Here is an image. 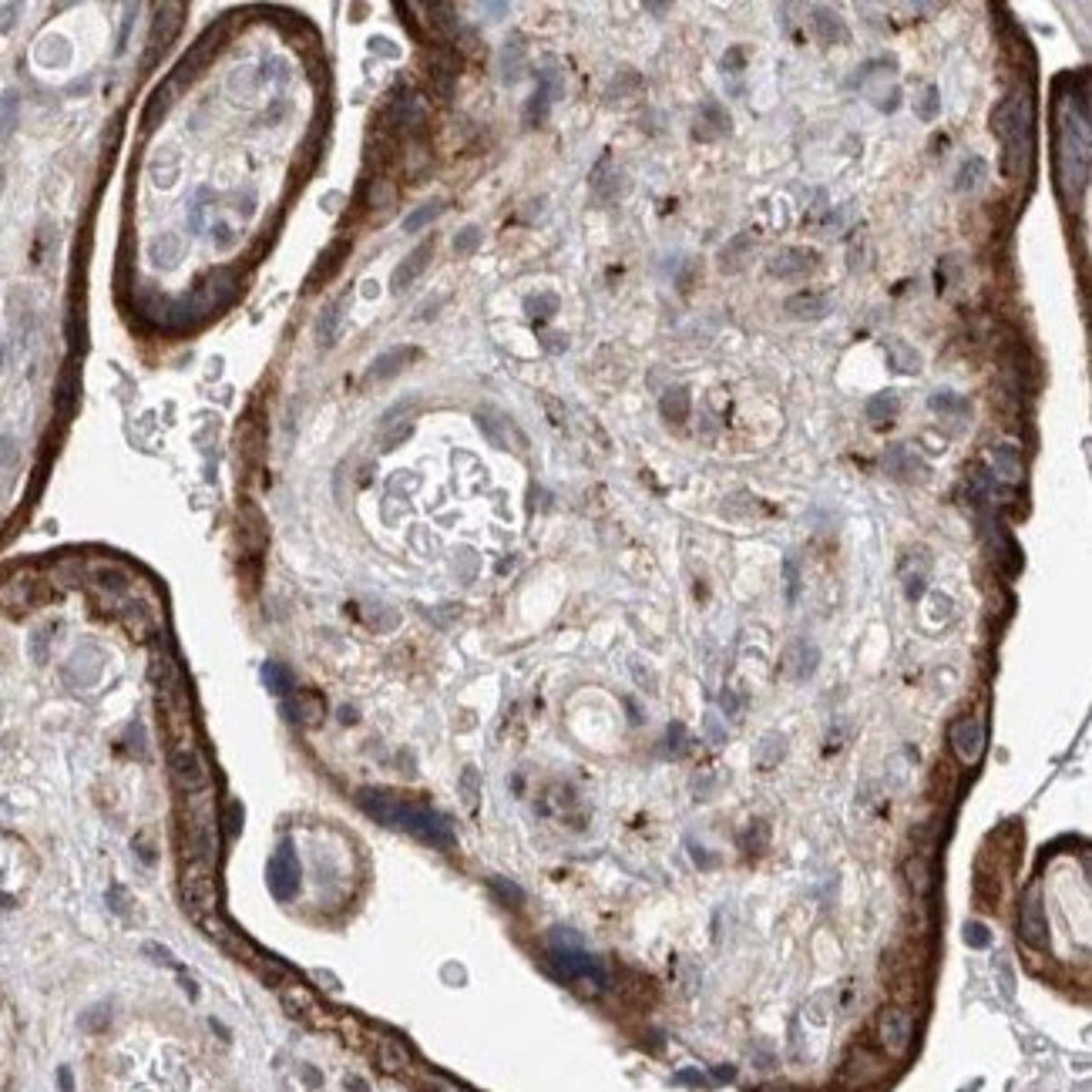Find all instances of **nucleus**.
Here are the masks:
<instances>
[{
	"mask_svg": "<svg viewBox=\"0 0 1092 1092\" xmlns=\"http://www.w3.org/2000/svg\"><path fill=\"white\" fill-rule=\"evenodd\" d=\"M108 904L115 908V915H128V894L121 888H112L108 891Z\"/></svg>",
	"mask_w": 1092,
	"mask_h": 1092,
	"instance_id": "obj_46",
	"label": "nucleus"
},
{
	"mask_svg": "<svg viewBox=\"0 0 1092 1092\" xmlns=\"http://www.w3.org/2000/svg\"><path fill=\"white\" fill-rule=\"evenodd\" d=\"M551 102H555V98H551L545 88H538L532 94V102L524 104V121H528V125H542V121L548 118V108H551Z\"/></svg>",
	"mask_w": 1092,
	"mask_h": 1092,
	"instance_id": "obj_36",
	"label": "nucleus"
},
{
	"mask_svg": "<svg viewBox=\"0 0 1092 1092\" xmlns=\"http://www.w3.org/2000/svg\"><path fill=\"white\" fill-rule=\"evenodd\" d=\"M813 34L824 40V44H847V27H844V17L830 7H813Z\"/></svg>",
	"mask_w": 1092,
	"mask_h": 1092,
	"instance_id": "obj_21",
	"label": "nucleus"
},
{
	"mask_svg": "<svg viewBox=\"0 0 1092 1092\" xmlns=\"http://www.w3.org/2000/svg\"><path fill=\"white\" fill-rule=\"evenodd\" d=\"M0 192H4V172H0Z\"/></svg>",
	"mask_w": 1092,
	"mask_h": 1092,
	"instance_id": "obj_53",
	"label": "nucleus"
},
{
	"mask_svg": "<svg viewBox=\"0 0 1092 1092\" xmlns=\"http://www.w3.org/2000/svg\"><path fill=\"white\" fill-rule=\"evenodd\" d=\"M991 470H995V478H1002L1005 484L1022 481V478H1025V464H1022L1018 447H1012V444L991 447Z\"/></svg>",
	"mask_w": 1092,
	"mask_h": 1092,
	"instance_id": "obj_19",
	"label": "nucleus"
},
{
	"mask_svg": "<svg viewBox=\"0 0 1092 1092\" xmlns=\"http://www.w3.org/2000/svg\"><path fill=\"white\" fill-rule=\"evenodd\" d=\"M263 679H266L269 683V689H273V693H290V673H286V669H282V666H276V662H269L266 669H263Z\"/></svg>",
	"mask_w": 1092,
	"mask_h": 1092,
	"instance_id": "obj_39",
	"label": "nucleus"
},
{
	"mask_svg": "<svg viewBox=\"0 0 1092 1092\" xmlns=\"http://www.w3.org/2000/svg\"><path fill=\"white\" fill-rule=\"evenodd\" d=\"M431 259H434V236H431V239L420 242L417 249H410L404 263H400V266L394 269V276H390V286H394V292H404L407 286H410V282H414V280L420 276V273H424V269L431 266Z\"/></svg>",
	"mask_w": 1092,
	"mask_h": 1092,
	"instance_id": "obj_11",
	"label": "nucleus"
},
{
	"mask_svg": "<svg viewBox=\"0 0 1092 1092\" xmlns=\"http://www.w3.org/2000/svg\"><path fill=\"white\" fill-rule=\"evenodd\" d=\"M927 407L935 410V414H968V400L965 397L952 394V390H938V394H931Z\"/></svg>",
	"mask_w": 1092,
	"mask_h": 1092,
	"instance_id": "obj_35",
	"label": "nucleus"
},
{
	"mask_svg": "<svg viewBox=\"0 0 1092 1092\" xmlns=\"http://www.w3.org/2000/svg\"><path fill=\"white\" fill-rule=\"evenodd\" d=\"M145 954H148V958H155V962H162V965H168V968H178V962L166 952V948H162V944H145Z\"/></svg>",
	"mask_w": 1092,
	"mask_h": 1092,
	"instance_id": "obj_45",
	"label": "nucleus"
},
{
	"mask_svg": "<svg viewBox=\"0 0 1092 1092\" xmlns=\"http://www.w3.org/2000/svg\"><path fill=\"white\" fill-rule=\"evenodd\" d=\"M521 71H524V44H521V38L515 34V38H508L505 40V48H501V77H505V85H515L521 77Z\"/></svg>",
	"mask_w": 1092,
	"mask_h": 1092,
	"instance_id": "obj_30",
	"label": "nucleus"
},
{
	"mask_svg": "<svg viewBox=\"0 0 1092 1092\" xmlns=\"http://www.w3.org/2000/svg\"><path fill=\"white\" fill-rule=\"evenodd\" d=\"M216 246L219 249H229V226H216Z\"/></svg>",
	"mask_w": 1092,
	"mask_h": 1092,
	"instance_id": "obj_51",
	"label": "nucleus"
},
{
	"mask_svg": "<svg viewBox=\"0 0 1092 1092\" xmlns=\"http://www.w3.org/2000/svg\"><path fill=\"white\" fill-rule=\"evenodd\" d=\"M394 195L397 192L387 178H373V192H370V205H373V209H377V205H380V209L394 205Z\"/></svg>",
	"mask_w": 1092,
	"mask_h": 1092,
	"instance_id": "obj_40",
	"label": "nucleus"
},
{
	"mask_svg": "<svg viewBox=\"0 0 1092 1092\" xmlns=\"http://www.w3.org/2000/svg\"><path fill=\"white\" fill-rule=\"evenodd\" d=\"M172 91H175V85H172V81H166V85L152 94V102H148V108H145V128H158V121H162V118H166V112L172 108Z\"/></svg>",
	"mask_w": 1092,
	"mask_h": 1092,
	"instance_id": "obj_32",
	"label": "nucleus"
},
{
	"mask_svg": "<svg viewBox=\"0 0 1092 1092\" xmlns=\"http://www.w3.org/2000/svg\"><path fill=\"white\" fill-rule=\"evenodd\" d=\"M989 178V162L981 155H971L968 162H962L958 175H954V189L958 192H978Z\"/></svg>",
	"mask_w": 1092,
	"mask_h": 1092,
	"instance_id": "obj_29",
	"label": "nucleus"
},
{
	"mask_svg": "<svg viewBox=\"0 0 1092 1092\" xmlns=\"http://www.w3.org/2000/svg\"><path fill=\"white\" fill-rule=\"evenodd\" d=\"M659 410L669 424H683V420L689 417V410H693V394H689V387H669V390L659 397Z\"/></svg>",
	"mask_w": 1092,
	"mask_h": 1092,
	"instance_id": "obj_23",
	"label": "nucleus"
},
{
	"mask_svg": "<svg viewBox=\"0 0 1092 1092\" xmlns=\"http://www.w3.org/2000/svg\"><path fill=\"white\" fill-rule=\"evenodd\" d=\"M373 1052H377V1066L383 1072H407V1066H410V1052H407L404 1042L397 1039H380Z\"/></svg>",
	"mask_w": 1092,
	"mask_h": 1092,
	"instance_id": "obj_28",
	"label": "nucleus"
},
{
	"mask_svg": "<svg viewBox=\"0 0 1092 1092\" xmlns=\"http://www.w3.org/2000/svg\"><path fill=\"white\" fill-rule=\"evenodd\" d=\"M13 458H17V444H13V437H0V468H7Z\"/></svg>",
	"mask_w": 1092,
	"mask_h": 1092,
	"instance_id": "obj_47",
	"label": "nucleus"
},
{
	"mask_svg": "<svg viewBox=\"0 0 1092 1092\" xmlns=\"http://www.w3.org/2000/svg\"><path fill=\"white\" fill-rule=\"evenodd\" d=\"M948 743H952L954 756L965 766H978L981 756H985V743H989L981 716H958L952 729H948Z\"/></svg>",
	"mask_w": 1092,
	"mask_h": 1092,
	"instance_id": "obj_4",
	"label": "nucleus"
},
{
	"mask_svg": "<svg viewBox=\"0 0 1092 1092\" xmlns=\"http://www.w3.org/2000/svg\"><path fill=\"white\" fill-rule=\"evenodd\" d=\"M991 131L998 135L1005 148V172L1029 175L1032 152H1035V102L1032 91H1012L991 112Z\"/></svg>",
	"mask_w": 1092,
	"mask_h": 1092,
	"instance_id": "obj_2",
	"label": "nucleus"
},
{
	"mask_svg": "<svg viewBox=\"0 0 1092 1092\" xmlns=\"http://www.w3.org/2000/svg\"><path fill=\"white\" fill-rule=\"evenodd\" d=\"M524 309H528L532 317H551V313L559 309V296H551V292H545V296H532V300L524 303Z\"/></svg>",
	"mask_w": 1092,
	"mask_h": 1092,
	"instance_id": "obj_41",
	"label": "nucleus"
},
{
	"mask_svg": "<svg viewBox=\"0 0 1092 1092\" xmlns=\"http://www.w3.org/2000/svg\"><path fill=\"white\" fill-rule=\"evenodd\" d=\"M269 881H273L276 894H286V898H292V894H296V884H300V864H296V857H292L290 844L282 847L276 861L269 864Z\"/></svg>",
	"mask_w": 1092,
	"mask_h": 1092,
	"instance_id": "obj_15",
	"label": "nucleus"
},
{
	"mask_svg": "<svg viewBox=\"0 0 1092 1092\" xmlns=\"http://www.w3.org/2000/svg\"><path fill=\"white\" fill-rule=\"evenodd\" d=\"M481 239L484 236L478 226H464V229L454 236V242H451V246H454V255H474L478 253V246H481Z\"/></svg>",
	"mask_w": 1092,
	"mask_h": 1092,
	"instance_id": "obj_37",
	"label": "nucleus"
},
{
	"mask_svg": "<svg viewBox=\"0 0 1092 1092\" xmlns=\"http://www.w3.org/2000/svg\"><path fill=\"white\" fill-rule=\"evenodd\" d=\"M346 255H350V242L346 239H336V242H330V246H327V249H323V255H319L317 259V266H313V273H309V286H313V290H317L319 282H330L333 276H336V273H340V266H344V259Z\"/></svg>",
	"mask_w": 1092,
	"mask_h": 1092,
	"instance_id": "obj_16",
	"label": "nucleus"
},
{
	"mask_svg": "<svg viewBox=\"0 0 1092 1092\" xmlns=\"http://www.w3.org/2000/svg\"><path fill=\"white\" fill-rule=\"evenodd\" d=\"M344 313H346V300H333V303L323 306V313L317 317V344L319 346L336 344L340 327H344Z\"/></svg>",
	"mask_w": 1092,
	"mask_h": 1092,
	"instance_id": "obj_22",
	"label": "nucleus"
},
{
	"mask_svg": "<svg viewBox=\"0 0 1092 1092\" xmlns=\"http://www.w3.org/2000/svg\"><path fill=\"white\" fill-rule=\"evenodd\" d=\"M820 263V255L817 249H807V246H783V249H776L770 259H766V269H770V276L776 280H803V276H810L813 269Z\"/></svg>",
	"mask_w": 1092,
	"mask_h": 1092,
	"instance_id": "obj_7",
	"label": "nucleus"
},
{
	"mask_svg": "<svg viewBox=\"0 0 1092 1092\" xmlns=\"http://www.w3.org/2000/svg\"><path fill=\"white\" fill-rule=\"evenodd\" d=\"M444 209H447L444 199H431V202H424L420 209H414V212L404 219V232H420L424 226H431L434 219L441 216Z\"/></svg>",
	"mask_w": 1092,
	"mask_h": 1092,
	"instance_id": "obj_33",
	"label": "nucleus"
},
{
	"mask_svg": "<svg viewBox=\"0 0 1092 1092\" xmlns=\"http://www.w3.org/2000/svg\"><path fill=\"white\" fill-rule=\"evenodd\" d=\"M85 1025H88L91 1032L104 1029V1025H108V1008H102V1012H91V1016H85Z\"/></svg>",
	"mask_w": 1092,
	"mask_h": 1092,
	"instance_id": "obj_49",
	"label": "nucleus"
},
{
	"mask_svg": "<svg viewBox=\"0 0 1092 1092\" xmlns=\"http://www.w3.org/2000/svg\"><path fill=\"white\" fill-rule=\"evenodd\" d=\"M783 309L793 319H824L830 313V296H824V292H793L783 303Z\"/></svg>",
	"mask_w": 1092,
	"mask_h": 1092,
	"instance_id": "obj_17",
	"label": "nucleus"
},
{
	"mask_svg": "<svg viewBox=\"0 0 1092 1092\" xmlns=\"http://www.w3.org/2000/svg\"><path fill=\"white\" fill-rule=\"evenodd\" d=\"M178 898H182V908L192 917L219 915V888L212 867H205L202 861L189 864L178 877Z\"/></svg>",
	"mask_w": 1092,
	"mask_h": 1092,
	"instance_id": "obj_3",
	"label": "nucleus"
},
{
	"mask_svg": "<svg viewBox=\"0 0 1092 1092\" xmlns=\"http://www.w3.org/2000/svg\"><path fill=\"white\" fill-rule=\"evenodd\" d=\"M410 431H414V420H404L397 431H387V434H383V451H394L404 437H410Z\"/></svg>",
	"mask_w": 1092,
	"mask_h": 1092,
	"instance_id": "obj_43",
	"label": "nucleus"
},
{
	"mask_svg": "<svg viewBox=\"0 0 1092 1092\" xmlns=\"http://www.w3.org/2000/svg\"><path fill=\"white\" fill-rule=\"evenodd\" d=\"M282 1012L300 1022H313L319 1016V1005L313 991H306L303 985H290V989H282Z\"/></svg>",
	"mask_w": 1092,
	"mask_h": 1092,
	"instance_id": "obj_20",
	"label": "nucleus"
},
{
	"mask_svg": "<svg viewBox=\"0 0 1092 1092\" xmlns=\"http://www.w3.org/2000/svg\"><path fill=\"white\" fill-rule=\"evenodd\" d=\"M185 255V242L178 239L175 232H162L158 239L152 242V259L158 269H175Z\"/></svg>",
	"mask_w": 1092,
	"mask_h": 1092,
	"instance_id": "obj_26",
	"label": "nucleus"
},
{
	"mask_svg": "<svg viewBox=\"0 0 1092 1092\" xmlns=\"http://www.w3.org/2000/svg\"><path fill=\"white\" fill-rule=\"evenodd\" d=\"M908 874H911L917 891H927V871H925V861H921V857H915V861L908 864Z\"/></svg>",
	"mask_w": 1092,
	"mask_h": 1092,
	"instance_id": "obj_44",
	"label": "nucleus"
},
{
	"mask_svg": "<svg viewBox=\"0 0 1092 1092\" xmlns=\"http://www.w3.org/2000/svg\"><path fill=\"white\" fill-rule=\"evenodd\" d=\"M965 935H971V944H978V948H985V944H989V931H985L981 925H975V921L965 927Z\"/></svg>",
	"mask_w": 1092,
	"mask_h": 1092,
	"instance_id": "obj_48",
	"label": "nucleus"
},
{
	"mask_svg": "<svg viewBox=\"0 0 1092 1092\" xmlns=\"http://www.w3.org/2000/svg\"><path fill=\"white\" fill-rule=\"evenodd\" d=\"M743 67H747V51H743V48H729V51L723 54V71L739 75Z\"/></svg>",
	"mask_w": 1092,
	"mask_h": 1092,
	"instance_id": "obj_42",
	"label": "nucleus"
},
{
	"mask_svg": "<svg viewBox=\"0 0 1092 1092\" xmlns=\"http://www.w3.org/2000/svg\"><path fill=\"white\" fill-rule=\"evenodd\" d=\"M877 1032H881V1042H884L888 1052L901 1055V1052H908V1045H911L915 1018H911V1012L901 1008V1005H891V1008L881 1012V1025H877Z\"/></svg>",
	"mask_w": 1092,
	"mask_h": 1092,
	"instance_id": "obj_8",
	"label": "nucleus"
},
{
	"mask_svg": "<svg viewBox=\"0 0 1092 1092\" xmlns=\"http://www.w3.org/2000/svg\"><path fill=\"white\" fill-rule=\"evenodd\" d=\"M646 11H652V13H666V11H669V7H666V4H649Z\"/></svg>",
	"mask_w": 1092,
	"mask_h": 1092,
	"instance_id": "obj_52",
	"label": "nucleus"
},
{
	"mask_svg": "<svg viewBox=\"0 0 1092 1092\" xmlns=\"http://www.w3.org/2000/svg\"><path fill=\"white\" fill-rule=\"evenodd\" d=\"M387 115H390V121H394V128H404V131H414V128H420V125H424V118H427V112H424V104H420V98H414V94H410V98H397V102L390 104V112H387Z\"/></svg>",
	"mask_w": 1092,
	"mask_h": 1092,
	"instance_id": "obj_24",
	"label": "nucleus"
},
{
	"mask_svg": "<svg viewBox=\"0 0 1092 1092\" xmlns=\"http://www.w3.org/2000/svg\"><path fill=\"white\" fill-rule=\"evenodd\" d=\"M478 424H481V431L488 434V441L501 451H521L524 447V437L521 431L515 427V420L505 417L501 410H491V407H484L481 414H478Z\"/></svg>",
	"mask_w": 1092,
	"mask_h": 1092,
	"instance_id": "obj_9",
	"label": "nucleus"
},
{
	"mask_svg": "<svg viewBox=\"0 0 1092 1092\" xmlns=\"http://www.w3.org/2000/svg\"><path fill=\"white\" fill-rule=\"evenodd\" d=\"M1018 927H1022V938L1029 944H1045L1049 938V925H1045V915H1042V891L1029 888L1025 898H1022V911H1018Z\"/></svg>",
	"mask_w": 1092,
	"mask_h": 1092,
	"instance_id": "obj_10",
	"label": "nucleus"
},
{
	"mask_svg": "<svg viewBox=\"0 0 1092 1092\" xmlns=\"http://www.w3.org/2000/svg\"><path fill=\"white\" fill-rule=\"evenodd\" d=\"M290 716L296 720V723H303V726H319V723H323V716H327V703H323V696H319V693H309V689H303V693H292V696H290Z\"/></svg>",
	"mask_w": 1092,
	"mask_h": 1092,
	"instance_id": "obj_18",
	"label": "nucleus"
},
{
	"mask_svg": "<svg viewBox=\"0 0 1092 1092\" xmlns=\"http://www.w3.org/2000/svg\"><path fill=\"white\" fill-rule=\"evenodd\" d=\"M884 350H888L891 367L898 370V373H917V370H921V354H917L911 344H904L901 336H888V340H884Z\"/></svg>",
	"mask_w": 1092,
	"mask_h": 1092,
	"instance_id": "obj_25",
	"label": "nucleus"
},
{
	"mask_svg": "<svg viewBox=\"0 0 1092 1092\" xmlns=\"http://www.w3.org/2000/svg\"><path fill=\"white\" fill-rule=\"evenodd\" d=\"M417 356H420L417 346H394V350H387V354H380L373 363H370L367 380L370 383H373V380H390V377H397L407 363H414Z\"/></svg>",
	"mask_w": 1092,
	"mask_h": 1092,
	"instance_id": "obj_13",
	"label": "nucleus"
},
{
	"mask_svg": "<svg viewBox=\"0 0 1092 1092\" xmlns=\"http://www.w3.org/2000/svg\"><path fill=\"white\" fill-rule=\"evenodd\" d=\"M17 115H21V98H17V91H7L0 98V141L11 139V131L17 128Z\"/></svg>",
	"mask_w": 1092,
	"mask_h": 1092,
	"instance_id": "obj_34",
	"label": "nucleus"
},
{
	"mask_svg": "<svg viewBox=\"0 0 1092 1092\" xmlns=\"http://www.w3.org/2000/svg\"><path fill=\"white\" fill-rule=\"evenodd\" d=\"M168 766H172L175 783L185 790V793H202V790H209V770H205L199 749H192L189 743H178V747L168 749Z\"/></svg>",
	"mask_w": 1092,
	"mask_h": 1092,
	"instance_id": "obj_6",
	"label": "nucleus"
},
{
	"mask_svg": "<svg viewBox=\"0 0 1092 1092\" xmlns=\"http://www.w3.org/2000/svg\"><path fill=\"white\" fill-rule=\"evenodd\" d=\"M1092 128H1089V81L1069 75L1055 88V189L1066 205H1076L1089 189Z\"/></svg>",
	"mask_w": 1092,
	"mask_h": 1092,
	"instance_id": "obj_1",
	"label": "nucleus"
},
{
	"mask_svg": "<svg viewBox=\"0 0 1092 1092\" xmlns=\"http://www.w3.org/2000/svg\"><path fill=\"white\" fill-rule=\"evenodd\" d=\"M753 242H756L753 239V232H739L737 239L726 242V249L720 253V269H723V273H737V269L747 263V253L753 249Z\"/></svg>",
	"mask_w": 1092,
	"mask_h": 1092,
	"instance_id": "obj_31",
	"label": "nucleus"
},
{
	"mask_svg": "<svg viewBox=\"0 0 1092 1092\" xmlns=\"http://www.w3.org/2000/svg\"><path fill=\"white\" fill-rule=\"evenodd\" d=\"M729 125H733V118H729V112H726L723 104L703 102V108H699V115H696V131H693V135L710 141V139H720V135H729Z\"/></svg>",
	"mask_w": 1092,
	"mask_h": 1092,
	"instance_id": "obj_14",
	"label": "nucleus"
},
{
	"mask_svg": "<svg viewBox=\"0 0 1092 1092\" xmlns=\"http://www.w3.org/2000/svg\"><path fill=\"white\" fill-rule=\"evenodd\" d=\"M938 108H941L938 88H935V85H925L921 102H917V115L925 118V121H935V118H938Z\"/></svg>",
	"mask_w": 1092,
	"mask_h": 1092,
	"instance_id": "obj_38",
	"label": "nucleus"
},
{
	"mask_svg": "<svg viewBox=\"0 0 1092 1092\" xmlns=\"http://www.w3.org/2000/svg\"><path fill=\"white\" fill-rule=\"evenodd\" d=\"M182 13H185V7H178V4H166V7L155 11L152 38H148V44H152V58L158 51H166L168 44L175 40L178 27H182Z\"/></svg>",
	"mask_w": 1092,
	"mask_h": 1092,
	"instance_id": "obj_12",
	"label": "nucleus"
},
{
	"mask_svg": "<svg viewBox=\"0 0 1092 1092\" xmlns=\"http://www.w3.org/2000/svg\"><path fill=\"white\" fill-rule=\"evenodd\" d=\"M58 1089H61V1092H75V1079H71V1069H67V1066L58 1069Z\"/></svg>",
	"mask_w": 1092,
	"mask_h": 1092,
	"instance_id": "obj_50",
	"label": "nucleus"
},
{
	"mask_svg": "<svg viewBox=\"0 0 1092 1092\" xmlns=\"http://www.w3.org/2000/svg\"><path fill=\"white\" fill-rule=\"evenodd\" d=\"M185 837H189V851L195 861H202L205 867H212L219 857V827H216V817L209 810V803L202 807H195L189 820H185Z\"/></svg>",
	"mask_w": 1092,
	"mask_h": 1092,
	"instance_id": "obj_5",
	"label": "nucleus"
},
{
	"mask_svg": "<svg viewBox=\"0 0 1092 1092\" xmlns=\"http://www.w3.org/2000/svg\"><path fill=\"white\" fill-rule=\"evenodd\" d=\"M0 360H4V346H0Z\"/></svg>",
	"mask_w": 1092,
	"mask_h": 1092,
	"instance_id": "obj_54",
	"label": "nucleus"
},
{
	"mask_svg": "<svg viewBox=\"0 0 1092 1092\" xmlns=\"http://www.w3.org/2000/svg\"><path fill=\"white\" fill-rule=\"evenodd\" d=\"M898 410H901V397L894 394V390L874 394L871 400H867V407H864V414H867V420H871L874 427H884V424H891V420L898 417Z\"/></svg>",
	"mask_w": 1092,
	"mask_h": 1092,
	"instance_id": "obj_27",
	"label": "nucleus"
}]
</instances>
